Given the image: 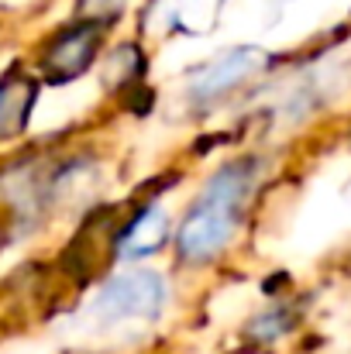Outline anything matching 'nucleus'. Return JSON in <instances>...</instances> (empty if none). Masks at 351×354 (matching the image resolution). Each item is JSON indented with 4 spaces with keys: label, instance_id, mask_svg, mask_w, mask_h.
Instances as JSON below:
<instances>
[{
    "label": "nucleus",
    "instance_id": "3",
    "mask_svg": "<svg viewBox=\"0 0 351 354\" xmlns=\"http://www.w3.org/2000/svg\"><path fill=\"white\" fill-rule=\"evenodd\" d=\"M100 48H104V21L100 17H83L69 28H59L42 45V55H38L42 80L52 86L80 80L97 62Z\"/></svg>",
    "mask_w": 351,
    "mask_h": 354
},
{
    "label": "nucleus",
    "instance_id": "1",
    "mask_svg": "<svg viewBox=\"0 0 351 354\" xmlns=\"http://www.w3.org/2000/svg\"><path fill=\"white\" fill-rule=\"evenodd\" d=\"M255 183H258V169L248 158L217 169L207 179V186L200 189V196L193 200V207L186 210L176 231V248L183 261L207 265L231 244L234 234L241 231L244 207L251 203Z\"/></svg>",
    "mask_w": 351,
    "mask_h": 354
},
{
    "label": "nucleus",
    "instance_id": "5",
    "mask_svg": "<svg viewBox=\"0 0 351 354\" xmlns=\"http://www.w3.org/2000/svg\"><path fill=\"white\" fill-rule=\"evenodd\" d=\"M172 237V224L169 214L162 207H145L138 210L120 231L114 241V254L120 261H134V258H148L159 248H165V241Z\"/></svg>",
    "mask_w": 351,
    "mask_h": 354
},
{
    "label": "nucleus",
    "instance_id": "4",
    "mask_svg": "<svg viewBox=\"0 0 351 354\" xmlns=\"http://www.w3.org/2000/svg\"><path fill=\"white\" fill-rule=\"evenodd\" d=\"M262 69V52L255 48H237V52H228L221 59H214L197 80H193V100H221L228 97L234 86H241L244 80H251L255 73Z\"/></svg>",
    "mask_w": 351,
    "mask_h": 354
},
{
    "label": "nucleus",
    "instance_id": "6",
    "mask_svg": "<svg viewBox=\"0 0 351 354\" xmlns=\"http://www.w3.org/2000/svg\"><path fill=\"white\" fill-rule=\"evenodd\" d=\"M35 83L28 76H3L0 80V141L14 138L24 131V124L31 118L35 107Z\"/></svg>",
    "mask_w": 351,
    "mask_h": 354
},
{
    "label": "nucleus",
    "instance_id": "2",
    "mask_svg": "<svg viewBox=\"0 0 351 354\" xmlns=\"http://www.w3.org/2000/svg\"><path fill=\"white\" fill-rule=\"evenodd\" d=\"M169 289L165 279L159 272H145V268H131L111 275L93 303H90V320L100 330H120V327H145L155 324L165 310Z\"/></svg>",
    "mask_w": 351,
    "mask_h": 354
}]
</instances>
